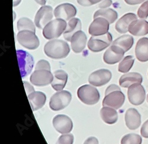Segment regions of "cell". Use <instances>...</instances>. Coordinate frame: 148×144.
I'll return each mask as SVG.
<instances>
[{
	"label": "cell",
	"mask_w": 148,
	"mask_h": 144,
	"mask_svg": "<svg viewBox=\"0 0 148 144\" xmlns=\"http://www.w3.org/2000/svg\"><path fill=\"white\" fill-rule=\"evenodd\" d=\"M87 38L84 32L80 30L74 34L71 40L72 49L75 53H79L85 49Z\"/></svg>",
	"instance_id": "ac0fdd59"
},
{
	"label": "cell",
	"mask_w": 148,
	"mask_h": 144,
	"mask_svg": "<svg viewBox=\"0 0 148 144\" xmlns=\"http://www.w3.org/2000/svg\"><path fill=\"white\" fill-rule=\"evenodd\" d=\"M146 100H147V103H148V94H147V99H146Z\"/></svg>",
	"instance_id": "f6af8a7d"
},
{
	"label": "cell",
	"mask_w": 148,
	"mask_h": 144,
	"mask_svg": "<svg viewBox=\"0 0 148 144\" xmlns=\"http://www.w3.org/2000/svg\"><path fill=\"white\" fill-rule=\"evenodd\" d=\"M67 27L65 20L56 18L49 22L43 30L44 37L47 40L58 38Z\"/></svg>",
	"instance_id": "7a4b0ae2"
},
{
	"label": "cell",
	"mask_w": 148,
	"mask_h": 144,
	"mask_svg": "<svg viewBox=\"0 0 148 144\" xmlns=\"http://www.w3.org/2000/svg\"><path fill=\"white\" fill-rule=\"evenodd\" d=\"M137 20V16L134 13H127L121 17L116 22L115 28L119 33H126L129 31V27L130 24Z\"/></svg>",
	"instance_id": "44dd1931"
},
{
	"label": "cell",
	"mask_w": 148,
	"mask_h": 144,
	"mask_svg": "<svg viewBox=\"0 0 148 144\" xmlns=\"http://www.w3.org/2000/svg\"><path fill=\"white\" fill-rule=\"evenodd\" d=\"M125 101V96L123 93L120 90H116L106 95L103 101V105L119 109L124 104Z\"/></svg>",
	"instance_id": "7c38bea8"
},
{
	"label": "cell",
	"mask_w": 148,
	"mask_h": 144,
	"mask_svg": "<svg viewBox=\"0 0 148 144\" xmlns=\"http://www.w3.org/2000/svg\"><path fill=\"white\" fill-rule=\"evenodd\" d=\"M34 1L40 5H44L46 4V1L47 0H34Z\"/></svg>",
	"instance_id": "b9f144b4"
},
{
	"label": "cell",
	"mask_w": 148,
	"mask_h": 144,
	"mask_svg": "<svg viewBox=\"0 0 148 144\" xmlns=\"http://www.w3.org/2000/svg\"><path fill=\"white\" fill-rule=\"evenodd\" d=\"M112 42V35L110 33L92 36L88 42V49L93 52H100L108 47Z\"/></svg>",
	"instance_id": "277c9868"
},
{
	"label": "cell",
	"mask_w": 148,
	"mask_h": 144,
	"mask_svg": "<svg viewBox=\"0 0 148 144\" xmlns=\"http://www.w3.org/2000/svg\"><path fill=\"white\" fill-rule=\"evenodd\" d=\"M24 87H25L26 89V92L27 94V95H29V94H30L31 93L34 92V88L33 87L30 85V84L27 82H23Z\"/></svg>",
	"instance_id": "8d00e7d4"
},
{
	"label": "cell",
	"mask_w": 148,
	"mask_h": 144,
	"mask_svg": "<svg viewBox=\"0 0 148 144\" xmlns=\"http://www.w3.org/2000/svg\"><path fill=\"white\" fill-rule=\"evenodd\" d=\"M53 18V8L49 5H43L38 11L35 16L34 24L39 29H43L52 21Z\"/></svg>",
	"instance_id": "9c48e42d"
},
{
	"label": "cell",
	"mask_w": 148,
	"mask_h": 144,
	"mask_svg": "<svg viewBox=\"0 0 148 144\" xmlns=\"http://www.w3.org/2000/svg\"><path fill=\"white\" fill-rule=\"evenodd\" d=\"M35 70H47L51 71L50 64L45 60H40L36 64Z\"/></svg>",
	"instance_id": "836d02e7"
},
{
	"label": "cell",
	"mask_w": 148,
	"mask_h": 144,
	"mask_svg": "<svg viewBox=\"0 0 148 144\" xmlns=\"http://www.w3.org/2000/svg\"><path fill=\"white\" fill-rule=\"evenodd\" d=\"M125 53L124 50L120 47L112 44L104 53L103 60L107 64L114 65L121 60Z\"/></svg>",
	"instance_id": "9a60e30c"
},
{
	"label": "cell",
	"mask_w": 148,
	"mask_h": 144,
	"mask_svg": "<svg viewBox=\"0 0 148 144\" xmlns=\"http://www.w3.org/2000/svg\"><path fill=\"white\" fill-rule=\"evenodd\" d=\"M84 144H98V141L95 137H90L86 139Z\"/></svg>",
	"instance_id": "f35d334b"
},
{
	"label": "cell",
	"mask_w": 148,
	"mask_h": 144,
	"mask_svg": "<svg viewBox=\"0 0 148 144\" xmlns=\"http://www.w3.org/2000/svg\"><path fill=\"white\" fill-rule=\"evenodd\" d=\"M77 2L79 5L84 7H89L92 5L88 0H77Z\"/></svg>",
	"instance_id": "60d3db41"
},
{
	"label": "cell",
	"mask_w": 148,
	"mask_h": 144,
	"mask_svg": "<svg viewBox=\"0 0 148 144\" xmlns=\"http://www.w3.org/2000/svg\"><path fill=\"white\" fill-rule=\"evenodd\" d=\"M125 122L129 129H137L141 124V115L134 108H130L125 113Z\"/></svg>",
	"instance_id": "e0dca14e"
},
{
	"label": "cell",
	"mask_w": 148,
	"mask_h": 144,
	"mask_svg": "<svg viewBox=\"0 0 148 144\" xmlns=\"http://www.w3.org/2000/svg\"><path fill=\"white\" fill-rule=\"evenodd\" d=\"M74 137L72 134H63L61 135L56 144H73Z\"/></svg>",
	"instance_id": "1f68e13d"
},
{
	"label": "cell",
	"mask_w": 148,
	"mask_h": 144,
	"mask_svg": "<svg viewBox=\"0 0 148 144\" xmlns=\"http://www.w3.org/2000/svg\"><path fill=\"white\" fill-rule=\"evenodd\" d=\"M112 74L107 69H100L95 71L89 77V83L92 86L100 87L105 85L112 79Z\"/></svg>",
	"instance_id": "8fae6325"
},
{
	"label": "cell",
	"mask_w": 148,
	"mask_h": 144,
	"mask_svg": "<svg viewBox=\"0 0 148 144\" xmlns=\"http://www.w3.org/2000/svg\"><path fill=\"white\" fill-rule=\"evenodd\" d=\"M17 55L21 75L24 77L30 74L32 71L34 65L33 58L29 53L23 50H17Z\"/></svg>",
	"instance_id": "ba28073f"
},
{
	"label": "cell",
	"mask_w": 148,
	"mask_h": 144,
	"mask_svg": "<svg viewBox=\"0 0 148 144\" xmlns=\"http://www.w3.org/2000/svg\"><path fill=\"white\" fill-rule=\"evenodd\" d=\"M53 125L58 132L62 134L69 133L73 128V123L69 117L64 115H58L53 119Z\"/></svg>",
	"instance_id": "4fadbf2b"
},
{
	"label": "cell",
	"mask_w": 148,
	"mask_h": 144,
	"mask_svg": "<svg viewBox=\"0 0 148 144\" xmlns=\"http://www.w3.org/2000/svg\"><path fill=\"white\" fill-rule=\"evenodd\" d=\"M46 55L53 59H60L67 57L70 52L68 44L62 40H53L48 41L44 47Z\"/></svg>",
	"instance_id": "6da1fadb"
},
{
	"label": "cell",
	"mask_w": 148,
	"mask_h": 144,
	"mask_svg": "<svg viewBox=\"0 0 148 144\" xmlns=\"http://www.w3.org/2000/svg\"><path fill=\"white\" fill-rule=\"evenodd\" d=\"M138 16L141 19H146L148 17V0L141 5L138 11Z\"/></svg>",
	"instance_id": "d6a6232c"
},
{
	"label": "cell",
	"mask_w": 148,
	"mask_h": 144,
	"mask_svg": "<svg viewBox=\"0 0 148 144\" xmlns=\"http://www.w3.org/2000/svg\"><path fill=\"white\" fill-rule=\"evenodd\" d=\"M116 90H120V88L119 86H117V85H111L110 86H109L107 88V89L106 90V92H105V94H106V95H107L109 93L116 91Z\"/></svg>",
	"instance_id": "74e56055"
},
{
	"label": "cell",
	"mask_w": 148,
	"mask_h": 144,
	"mask_svg": "<svg viewBox=\"0 0 148 144\" xmlns=\"http://www.w3.org/2000/svg\"><path fill=\"white\" fill-rule=\"evenodd\" d=\"M72 95L66 90H62L55 93L51 98L49 106L55 111H60L66 107L71 101Z\"/></svg>",
	"instance_id": "5b68a950"
},
{
	"label": "cell",
	"mask_w": 148,
	"mask_h": 144,
	"mask_svg": "<svg viewBox=\"0 0 148 144\" xmlns=\"http://www.w3.org/2000/svg\"><path fill=\"white\" fill-rule=\"evenodd\" d=\"M77 14V9L73 5L69 3L62 4L56 7L54 15L56 18L69 21Z\"/></svg>",
	"instance_id": "5bb4252c"
},
{
	"label": "cell",
	"mask_w": 148,
	"mask_h": 144,
	"mask_svg": "<svg viewBox=\"0 0 148 144\" xmlns=\"http://www.w3.org/2000/svg\"><path fill=\"white\" fill-rule=\"evenodd\" d=\"M32 109L33 111L42 108L46 103V95L41 92H33L27 95Z\"/></svg>",
	"instance_id": "7402d4cb"
},
{
	"label": "cell",
	"mask_w": 148,
	"mask_h": 144,
	"mask_svg": "<svg viewBox=\"0 0 148 144\" xmlns=\"http://www.w3.org/2000/svg\"><path fill=\"white\" fill-rule=\"evenodd\" d=\"M140 134L143 137L148 138V119L143 124L140 129Z\"/></svg>",
	"instance_id": "e575fe53"
},
{
	"label": "cell",
	"mask_w": 148,
	"mask_h": 144,
	"mask_svg": "<svg viewBox=\"0 0 148 144\" xmlns=\"http://www.w3.org/2000/svg\"><path fill=\"white\" fill-rule=\"evenodd\" d=\"M145 0H125V1L129 5H137L145 1Z\"/></svg>",
	"instance_id": "ab89813d"
},
{
	"label": "cell",
	"mask_w": 148,
	"mask_h": 144,
	"mask_svg": "<svg viewBox=\"0 0 148 144\" xmlns=\"http://www.w3.org/2000/svg\"><path fill=\"white\" fill-rule=\"evenodd\" d=\"M100 115L103 121L107 124H114L118 119V114L114 108L103 106L100 111Z\"/></svg>",
	"instance_id": "484cf974"
},
{
	"label": "cell",
	"mask_w": 148,
	"mask_h": 144,
	"mask_svg": "<svg viewBox=\"0 0 148 144\" xmlns=\"http://www.w3.org/2000/svg\"><path fill=\"white\" fill-rule=\"evenodd\" d=\"M53 75L51 71L47 70H35L30 76V80L33 85L45 86L51 83Z\"/></svg>",
	"instance_id": "30bf717a"
},
{
	"label": "cell",
	"mask_w": 148,
	"mask_h": 144,
	"mask_svg": "<svg viewBox=\"0 0 148 144\" xmlns=\"http://www.w3.org/2000/svg\"><path fill=\"white\" fill-rule=\"evenodd\" d=\"M135 54L140 62L148 61V38L143 37L138 40L136 46Z\"/></svg>",
	"instance_id": "ffe728a7"
},
{
	"label": "cell",
	"mask_w": 148,
	"mask_h": 144,
	"mask_svg": "<svg viewBox=\"0 0 148 144\" xmlns=\"http://www.w3.org/2000/svg\"><path fill=\"white\" fill-rule=\"evenodd\" d=\"M134 62V58L132 56H127L125 57L119 65V71L124 73H127L132 69Z\"/></svg>",
	"instance_id": "f1b7e54d"
},
{
	"label": "cell",
	"mask_w": 148,
	"mask_h": 144,
	"mask_svg": "<svg viewBox=\"0 0 148 144\" xmlns=\"http://www.w3.org/2000/svg\"><path fill=\"white\" fill-rule=\"evenodd\" d=\"M18 43L29 50H35L39 46V40L35 32L23 30L18 32L17 35Z\"/></svg>",
	"instance_id": "8992f818"
},
{
	"label": "cell",
	"mask_w": 148,
	"mask_h": 144,
	"mask_svg": "<svg viewBox=\"0 0 148 144\" xmlns=\"http://www.w3.org/2000/svg\"><path fill=\"white\" fill-rule=\"evenodd\" d=\"M142 137L136 134H129L123 137L121 140V144H142Z\"/></svg>",
	"instance_id": "4dcf8cb0"
},
{
	"label": "cell",
	"mask_w": 148,
	"mask_h": 144,
	"mask_svg": "<svg viewBox=\"0 0 148 144\" xmlns=\"http://www.w3.org/2000/svg\"><path fill=\"white\" fill-rule=\"evenodd\" d=\"M82 24L81 20L78 18H72L68 23L66 30L64 32V37L66 41H71L72 35L81 30Z\"/></svg>",
	"instance_id": "d4e9b609"
},
{
	"label": "cell",
	"mask_w": 148,
	"mask_h": 144,
	"mask_svg": "<svg viewBox=\"0 0 148 144\" xmlns=\"http://www.w3.org/2000/svg\"><path fill=\"white\" fill-rule=\"evenodd\" d=\"M109 22L103 17L95 18L90 26L88 32L92 36L105 34L109 30Z\"/></svg>",
	"instance_id": "2e32d148"
},
{
	"label": "cell",
	"mask_w": 148,
	"mask_h": 144,
	"mask_svg": "<svg viewBox=\"0 0 148 144\" xmlns=\"http://www.w3.org/2000/svg\"><path fill=\"white\" fill-rule=\"evenodd\" d=\"M112 0H104L103 1H102L98 7H99L101 9H105L108 7H109L110 5H112Z\"/></svg>",
	"instance_id": "d590c367"
},
{
	"label": "cell",
	"mask_w": 148,
	"mask_h": 144,
	"mask_svg": "<svg viewBox=\"0 0 148 144\" xmlns=\"http://www.w3.org/2000/svg\"><path fill=\"white\" fill-rule=\"evenodd\" d=\"M127 95L130 103L135 106H138L142 105L145 102L146 92L140 83H135L129 88Z\"/></svg>",
	"instance_id": "52a82bcc"
},
{
	"label": "cell",
	"mask_w": 148,
	"mask_h": 144,
	"mask_svg": "<svg viewBox=\"0 0 148 144\" xmlns=\"http://www.w3.org/2000/svg\"><path fill=\"white\" fill-rule=\"evenodd\" d=\"M98 17H103L106 19L110 24H112L117 20L118 14L113 9H101L97 11L94 15V19Z\"/></svg>",
	"instance_id": "83f0119b"
},
{
	"label": "cell",
	"mask_w": 148,
	"mask_h": 144,
	"mask_svg": "<svg viewBox=\"0 0 148 144\" xmlns=\"http://www.w3.org/2000/svg\"><path fill=\"white\" fill-rule=\"evenodd\" d=\"M88 1L91 4V5H94V4H95L98 3L101 1L102 0H88Z\"/></svg>",
	"instance_id": "7bdbcfd3"
},
{
	"label": "cell",
	"mask_w": 148,
	"mask_h": 144,
	"mask_svg": "<svg viewBox=\"0 0 148 144\" xmlns=\"http://www.w3.org/2000/svg\"><path fill=\"white\" fill-rule=\"evenodd\" d=\"M17 29L18 31L29 30L36 32V28L33 21L26 17H23L19 19L17 22Z\"/></svg>",
	"instance_id": "f546056e"
},
{
	"label": "cell",
	"mask_w": 148,
	"mask_h": 144,
	"mask_svg": "<svg viewBox=\"0 0 148 144\" xmlns=\"http://www.w3.org/2000/svg\"><path fill=\"white\" fill-rule=\"evenodd\" d=\"M21 0H13V5H14V7H16L17 5H18L21 2Z\"/></svg>",
	"instance_id": "ee69618b"
},
{
	"label": "cell",
	"mask_w": 148,
	"mask_h": 144,
	"mask_svg": "<svg viewBox=\"0 0 148 144\" xmlns=\"http://www.w3.org/2000/svg\"><path fill=\"white\" fill-rule=\"evenodd\" d=\"M142 80L143 78L140 73L132 72L123 75L119 79V85L123 88H126L135 83L141 84Z\"/></svg>",
	"instance_id": "603a6c76"
},
{
	"label": "cell",
	"mask_w": 148,
	"mask_h": 144,
	"mask_svg": "<svg viewBox=\"0 0 148 144\" xmlns=\"http://www.w3.org/2000/svg\"><path fill=\"white\" fill-rule=\"evenodd\" d=\"M134 43V39L132 36L126 34L123 35L116 39L112 43L113 45L120 47L126 53L132 47Z\"/></svg>",
	"instance_id": "4316f807"
},
{
	"label": "cell",
	"mask_w": 148,
	"mask_h": 144,
	"mask_svg": "<svg viewBox=\"0 0 148 144\" xmlns=\"http://www.w3.org/2000/svg\"><path fill=\"white\" fill-rule=\"evenodd\" d=\"M68 80V74L64 70H56L53 73V79L51 83L52 88L56 91L62 90Z\"/></svg>",
	"instance_id": "cb8c5ba5"
},
{
	"label": "cell",
	"mask_w": 148,
	"mask_h": 144,
	"mask_svg": "<svg viewBox=\"0 0 148 144\" xmlns=\"http://www.w3.org/2000/svg\"><path fill=\"white\" fill-rule=\"evenodd\" d=\"M129 33L135 36H143L148 34V22L143 19L133 21L129 27Z\"/></svg>",
	"instance_id": "d6986e66"
},
{
	"label": "cell",
	"mask_w": 148,
	"mask_h": 144,
	"mask_svg": "<svg viewBox=\"0 0 148 144\" xmlns=\"http://www.w3.org/2000/svg\"><path fill=\"white\" fill-rule=\"evenodd\" d=\"M77 95L81 102L88 105L96 104L100 99V93L98 90L88 85L80 87L77 91Z\"/></svg>",
	"instance_id": "3957f363"
}]
</instances>
